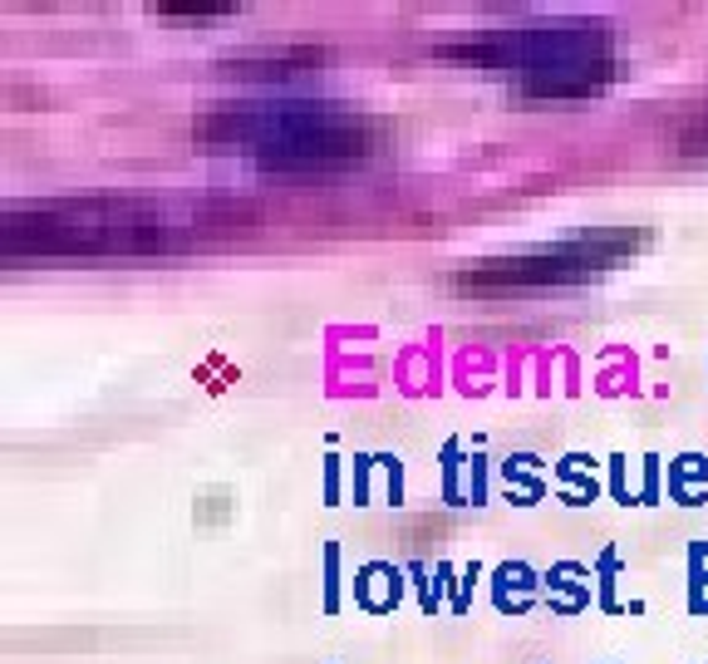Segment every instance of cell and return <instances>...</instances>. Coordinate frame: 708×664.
<instances>
[{"instance_id": "2", "label": "cell", "mask_w": 708, "mask_h": 664, "mask_svg": "<svg viewBox=\"0 0 708 664\" xmlns=\"http://www.w3.org/2000/svg\"><path fill=\"white\" fill-rule=\"evenodd\" d=\"M167 227L129 203H69L6 217V257H99V251H163Z\"/></svg>"}, {"instance_id": "3", "label": "cell", "mask_w": 708, "mask_h": 664, "mask_svg": "<svg viewBox=\"0 0 708 664\" xmlns=\"http://www.w3.org/2000/svg\"><path fill=\"white\" fill-rule=\"evenodd\" d=\"M640 237L635 231H596V237H570L562 247H536L516 251V257H492L478 266H462L453 276L458 295H482V301H502V295H526L546 286H576L600 271L620 266L625 257H635Z\"/></svg>"}, {"instance_id": "4", "label": "cell", "mask_w": 708, "mask_h": 664, "mask_svg": "<svg viewBox=\"0 0 708 664\" xmlns=\"http://www.w3.org/2000/svg\"><path fill=\"white\" fill-rule=\"evenodd\" d=\"M157 15H231L237 6H153Z\"/></svg>"}, {"instance_id": "1", "label": "cell", "mask_w": 708, "mask_h": 664, "mask_svg": "<svg viewBox=\"0 0 708 664\" xmlns=\"http://www.w3.org/2000/svg\"><path fill=\"white\" fill-rule=\"evenodd\" d=\"M203 143L257 139V163L266 173H320V167L364 163L384 139V123L355 109H311L291 104L276 113H213L197 129Z\"/></svg>"}]
</instances>
